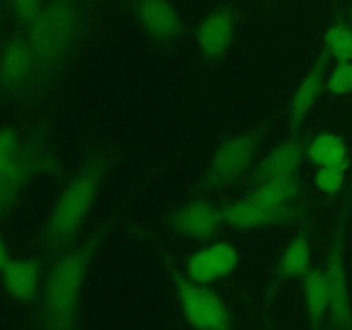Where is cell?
Instances as JSON below:
<instances>
[{"instance_id":"cell-9","label":"cell","mask_w":352,"mask_h":330,"mask_svg":"<svg viewBox=\"0 0 352 330\" xmlns=\"http://www.w3.org/2000/svg\"><path fill=\"white\" fill-rule=\"evenodd\" d=\"M0 282L12 301L30 305L41 294L43 268L33 258H10L0 270Z\"/></svg>"},{"instance_id":"cell-1","label":"cell","mask_w":352,"mask_h":330,"mask_svg":"<svg viewBox=\"0 0 352 330\" xmlns=\"http://www.w3.org/2000/svg\"><path fill=\"white\" fill-rule=\"evenodd\" d=\"M107 222L82 243L58 254L45 277L41 289V327L43 330H78L79 305L88 272L109 234Z\"/></svg>"},{"instance_id":"cell-6","label":"cell","mask_w":352,"mask_h":330,"mask_svg":"<svg viewBox=\"0 0 352 330\" xmlns=\"http://www.w3.org/2000/svg\"><path fill=\"white\" fill-rule=\"evenodd\" d=\"M260 144V131H248L229 138L217 148L208 167V181L213 186H226L237 181L253 164Z\"/></svg>"},{"instance_id":"cell-5","label":"cell","mask_w":352,"mask_h":330,"mask_svg":"<svg viewBox=\"0 0 352 330\" xmlns=\"http://www.w3.org/2000/svg\"><path fill=\"white\" fill-rule=\"evenodd\" d=\"M329 287V318L333 330H352V298L346 268V236L344 222L337 229L325 267Z\"/></svg>"},{"instance_id":"cell-7","label":"cell","mask_w":352,"mask_h":330,"mask_svg":"<svg viewBox=\"0 0 352 330\" xmlns=\"http://www.w3.org/2000/svg\"><path fill=\"white\" fill-rule=\"evenodd\" d=\"M237 265V248L229 241H215L186 258V277L196 284L206 285L230 275Z\"/></svg>"},{"instance_id":"cell-23","label":"cell","mask_w":352,"mask_h":330,"mask_svg":"<svg viewBox=\"0 0 352 330\" xmlns=\"http://www.w3.org/2000/svg\"><path fill=\"white\" fill-rule=\"evenodd\" d=\"M349 167H320L315 174V184L325 195H337L346 182Z\"/></svg>"},{"instance_id":"cell-3","label":"cell","mask_w":352,"mask_h":330,"mask_svg":"<svg viewBox=\"0 0 352 330\" xmlns=\"http://www.w3.org/2000/svg\"><path fill=\"white\" fill-rule=\"evenodd\" d=\"M79 14L71 0H50L33 23L28 24V43L36 58L38 69L60 64L76 43Z\"/></svg>"},{"instance_id":"cell-2","label":"cell","mask_w":352,"mask_h":330,"mask_svg":"<svg viewBox=\"0 0 352 330\" xmlns=\"http://www.w3.org/2000/svg\"><path fill=\"white\" fill-rule=\"evenodd\" d=\"M107 168V158L96 155L89 158L65 184L55 199L45 226L43 237L48 250L60 254L74 246L102 191Z\"/></svg>"},{"instance_id":"cell-16","label":"cell","mask_w":352,"mask_h":330,"mask_svg":"<svg viewBox=\"0 0 352 330\" xmlns=\"http://www.w3.org/2000/svg\"><path fill=\"white\" fill-rule=\"evenodd\" d=\"M305 146L299 140H285L275 150L268 153L256 174L258 182L280 181V179H294L296 170L302 160Z\"/></svg>"},{"instance_id":"cell-10","label":"cell","mask_w":352,"mask_h":330,"mask_svg":"<svg viewBox=\"0 0 352 330\" xmlns=\"http://www.w3.org/2000/svg\"><path fill=\"white\" fill-rule=\"evenodd\" d=\"M236 34V14L230 7L222 6L212 10L201 21L196 33L198 47L208 60H220L229 54Z\"/></svg>"},{"instance_id":"cell-17","label":"cell","mask_w":352,"mask_h":330,"mask_svg":"<svg viewBox=\"0 0 352 330\" xmlns=\"http://www.w3.org/2000/svg\"><path fill=\"white\" fill-rule=\"evenodd\" d=\"M306 153L318 167H349V146L339 134L322 133L309 141Z\"/></svg>"},{"instance_id":"cell-13","label":"cell","mask_w":352,"mask_h":330,"mask_svg":"<svg viewBox=\"0 0 352 330\" xmlns=\"http://www.w3.org/2000/svg\"><path fill=\"white\" fill-rule=\"evenodd\" d=\"M330 60H332V57L323 50L318 60L315 62V65L305 76L301 85L296 88L291 100V107H289V122H291V127L294 131L305 122L308 113L315 107L316 100L322 95V89L327 86Z\"/></svg>"},{"instance_id":"cell-20","label":"cell","mask_w":352,"mask_h":330,"mask_svg":"<svg viewBox=\"0 0 352 330\" xmlns=\"http://www.w3.org/2000/svg\"><path fill=\"white\" fill-rule=\"evenodd\" d=\"M323 50L337 62H352V28L349 24L339 21L329 28L323 38Z\"/></svg>"},{"instance_id":"cell-24","label":"cell","mask_w":352,"mask_h":330,"mask_svg":"<svg viewBox=\"0 0 352 330\" xmlns=\"http://www.w3.org/2000/svg\"><path fill=\"white\" fill-rule=\"evenodd\" d=\"M10 260V253H9V246H7V241L3 239L2 234H0V270L7 265V261Z\"/></svg>"},{"instance_id":"cell-21","label":"cell","mask_w":352,"mask_h":330,"mask_svg":"<svg viewBox=\"0 0 352 330\" xmlns=\"http://www.w3.org/2000/svg\"><path fill=\"white\" fill-rule=\"evenodd\" d=\"M24 144L19 134L9 127H0V175H6L17 168L23 160Z\"/></svg>"},{"instance_id":"cell-12","label":"cell","mask_w":352,"mask_h":330,"mask_svg":"<svg viewBox=\"0 0 352 330\" xmlns=\"http://www.w3.org/2000/svg\"><path fill=\"white\" fill-rule=\"evenodd\" d=\"M226 222L223 213L213 208L206 201H189L177 210L172 217L175 230L192 241H210L219 234Z\"/></svg>"},{"instance_id":"cell-15","label":"cell","mask_w":352,"mask_h":330,"mask_svg":"<svg viewBox=\"0 0 352 330\" xmlns=\"http://www.w3.org/2000/svg\"><path fill=\"white\" fill-rule=\"evenodd\" d=\"M141 28L158 41H170L182 31V19L168 0H136Z\"/></svg>"},{"instance_id":"cell-14","label":"cell","mask_w":352,"mask_h":330,"mask_svg":"<svg viewBox=\"0 0 352 330\" xmlns=\"http://www.w3.org/2000/svg\"><path fill=\"white\" fill-rule=\"evenodd\" d=\"M222 213L223 220H226L229 226L237 227V229H258V227L284 222V220H287L294 212L274 208V206L260 201L256 196H253L250 192V195L244 196V198L227 205Z\"/></svg>"},{"instance_id":"cell-18","label":"cell","mask_w":352,"mask_h":330,"mask_svg":"<svg viewBox=\"0 0 352 330\" xmlns=\"http://www.w3.org/2000/svg\"><path fill=\"white\" fill-rule=\"evenodd\" d=\"M305 299L311 330H322L323 322L329 315V287L325 270H309L305 277Z\"/></svg>"},{"instance_id":"cell-22","label":"cell","mask_w":352,"mask_h":330,"mask_svg":"<svg viewBox=\"0 0 352 330\" xmlns=\"http://www.w3.org/2000/svg\"><path fill=\"white\" fill-rule=\"evenodd\" d=\"M330 95L346 96L352 93V62H337L327 78Z\"/></svg>"},{"instance_id":"cell-19","label":"cell","mask_w":352,"mask_h":330,"mask_svg":"<svg viewBox=\"0 0 352 330\" xmlns=\"http://www.w3.org/2000/svg\"><path fill=\"white\" fill-rule=\"evenodd\" d=\"M311 267V244L306 234L296 236L278 260V274L284 278H301L309 274Z\"/></svg>"},{"instance_id":"cell-11","label":"cell","mask_w":352,"mask_h":330,"mask_svg":"<svg viewBox=\"0 0 352 330\" xmlns=\"http://www.w3.org/2000/svg\"><path fill=\"white\" fill-rule=\"evenodd\" d=\"M45 165H47L45 148L38 143L24 144L23 160L17 168L9 174L0 175V219L14 208L28 182L31 181V177L40 174Z\"/></svg>"},{"instance_id":"cell-4","label":"cell","mask_w":352,"mask_h":330,"mask_svg":"<svg viewBox=\"0 0 352 330\" xmlns=\"http://www.w3.org/2000/svg\"><path fill=\"white\" fill-rule=\"evenodd\" d=\"M175 296L186 322L195 330H230L232 315L223 299L206 285L196 284L188 277L172 272Z\"/></svg>"},{"instance_id":"cell-8","label":"cell","mask_w":352,"mask_h":330,"mask_svg":"<svg viewBox=\"0 0 352 330\" xmlns=\"http://www.w3.org/2000/svg\"><path fill=\"white\" fill-rule=\"evenodd\" d=\"M38 71L36 58L26 38L14 36L0 48V88L19 91L26 88Z\"/></svg>"}]
</instances>
